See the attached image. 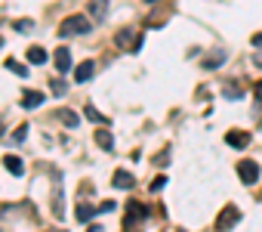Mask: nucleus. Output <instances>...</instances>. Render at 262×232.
Wrapping results in <instances>:
<instances>
[{
	"label": "nucleus",
	"mask_w": 262,
	"mask_h": 232,
	"mask_svg": "<svg viewBox=\"0 0 262 232\" xmlns=\"http://www.w3.org/2000/svg\"><path fill=\"white\" fill-rule=\"evenodd\" d=\"M253 93H256V99H262V81H256V87H253Z\"/></svg>",
	"instance_id": "24"
},
{
	"label": "nucleus",
	"mask_w": 262,
	"mask_h": 232,
	"mask_svg": "<svg viewBox=\"0 0 262 232\" xmlns=\"http://www.w3.org/2000/svg\"><path fill=\"white\" fill-rule=\"evenodd\" d=\"M111 186L114 189H129V186H133V173H129V170H114Z\"/></svg>",
	"instance_id": "7"
},
{
	"label": "nucleus",
	"mask_w": 262,
	"mask_h": 232,
	"mask_svg": "<svg viewBox=\"0 0 262 232\" xmlns=\"http://www.w3.org/2000/svg\"><path fill=\"white\" fill-rule=\"evenodd\" d=\"M225 143H228L231 149H247V146H250V133H247V130H228V133H225Z\"/></svg>",
	"instance_id": "5"
},
{
	"label": "nucleus",
	"mask_w": 262,
	"mask_h": 232,
	"mask_svg": "<svg viewBox=\"0 0 262 232\" xmlns=\"http://www.w3.org/2000/svg\"><path fill=\"white\" fill-rule=\"evenodd\" d=\"M50 232H65V229H50Z\"/></svg>",
	"instance_id": "27"
},
{
	"label": "nucleus",
	"mask_w": 262,
	"mask_h": 232,
	"mask_svg": "<svg viewBox=\"0 0 262 232\" xmlns=\"http://www.w3.org/2000/svg\"><path fill=\"white\" fill-rule=\"evenodd\" d=\"M93 210H99V207H90V204H77V220H80V223H90Z\"/></svg>",
	"instance_id": "15"
},
{
	"label": "nucleus",
	"mask_w": 262,
	"mask_h": 232,
	"mask_svg": "<svg viewBox=\"0 0 262 232\" xmlns=\"http://www.w3.org/2000/svg\"><path fill=\"white\" fill-rule=\"evenodd\" d=\"M237 177H241V183L253 186V183L259 180V164H256L253 158H244V161L237 164Z\"/></svg>",
	"instance_id": "3"
},
{
	"label": "nucleus",
	"mask_w": 262,
	"mask_h": 232,
	"mask_svg": "<svg viewBox=\"0 0 262 232\" xmlns=\"http://www.w3.org/2000/svg\"><path fill=\"white\" fill-rule=\"evenodd\" d=\"M7 68H10V71H16L19 78H25V74H28V68H25V65H19L16 59H7Z\"/></svg>",
	"instance_id": "17"
},
{
	"label": "nucleus",
	"mask_w": 262,
	"mask_h": 232,
	"mask_svg": "<svg viewBox=\"0 0 262 232\" xmlns=\"http://www.w3.org/2000/svg\"><path fill=\"white\" fill-rule=\"evenodd\" d=\"M231 84H234V81H231ZM231 84H228V87H222V93H225L228 99H241V90H237V87H231Z\"/></svg>",
	"instance_id": "20"
},
{
	"label": "nucleus",
	"mask_w": 262,
	"mask_h": 232,
	"mask_svg": "<svg viewBox=\"0 0 262 232\" xmlns=\"http://www.w3.org/2000/svg\"><path fill=\"white\" fill-rule=\"evenodd\" d=\"M96 143H99V149H105V152H111V149H114V140H111V133H108V130H99V133H96Z\"/></svg>",
	"instance_id": "13"
},
{
	"label": "nucleus",
	"mask_w": 262,
	"mask_h": 232,
	"mask_svg": "<svg viewBox=\"0 0 262 232\" xmlns=\"http://www.w3.org/2000/svg\"><path fill=\"white\" fill-rule=\"evenodd\" d=\"M237 220H241V207H234V204L222 207V214L216 217V232H228Z\"/></svg>",
	"instance_id": "2"
},
{
	"label": "nucleus",
	"mask_w": 262,
	"mask_h": 232,
	"mask_svg": "<svg viewBox=\"0 0 262 232\" xmlns=\"http://www.w3.org/2000/svg\"><path fill=\"white\" fill-rule=\"evenodd\" d=\"M25 56H28V62H31V65H43V62L50 59V53H47L43 47H28V53H25Z\"/></svg>",
	"instance_id": "10"
},
{
	"label": "nucleus",
	"mask_w": 262,
	"mask_h": 232,
	"mask_svg": "<svg viewBox=\"0 0 262 232\" xmlns=\"http://www.w3.org/2000/svg\"><path fill=\"white\" fill-rule=\"evenodd\" d=\"M93 74H96V65H93V59H86V62H80V65L74 68V81H77V84H86Z\"/></svg>",
	"instance_id": "6"
},
{
	"label": "nucleus",
	"mask_w": 262,
	"mask_h": 232,
	"mask_svg": "<svg viewBox=\"0 0 262 232\" xmlns=\"http://www.w3.org/2000/svg\"><path fill=\"white\" fill-rule=\"evenodd\" d=\"M59 34H62V37H68V34H90V19H86V16H68V19L62 22Z\"/></svg>",
	"instance_id": "1"
},
{
	"label": "nucleus",
	"mask_w": 262,
	"mask_h": 232,
	"mask_svg": "<svg viewBox=\"0 0 262 232\" xmlns=\"http://www.w3.org/2000/svg\"><path fill=\"white\" fill-rule=\"evenodd\" d=\"M117 47H123V50H142V34H136V31H120L117 34Z\"/></svg>",
	"instance_id": "4"
},
{
	"label": "nucleus",
	"mask_w": 262,
	"mask_h": 232,
	"mask_svg": "<svg viewBox=\"0 0 262 232\" xmlns=\"http://www.w3.org/2000/svg\"><path fill=\"white\" fill-rule=\"evenodd\" d=\"M167 186V177H155V183H151V192H161Z\"/></svg>",
	"instance_id": "22"
},
{
	"label": "nucleus",
	"mask_w": 262,
	"mask_h": 232,
	"mask_svg": "<svg viewBox=\"0 0 262 232\" xmlns=\"http://www.w3.org/2000/svg\"><path fill=\"white\" fill-rule=\"evenodd\" d=\"M253 47H262V34H253Z\"/></svg>",
	"instance_id": "25"
},
{
	"label": "nucleus",
	"mask_w": 262,
	"mask_h": 232,
	"mask_svg": "<svg viewBox=\"0 0 262 232\" xmlns=\"http://www.w3.org/2000/svg\"><path fill=\"white\" fill-rule=\"evenodd\" d=\"M4 167H7L13 177H22V173H25V164H22V158H16V155H4Z\"/></svg>",
	"instance_id": "8"
},
{
	"label": "nucleus",
	"mask_w": 262,
	"mask_h": 232,
	"mask_svg": "<svg viewBox=\"0 0 262 232\" xmlns=\"http://www.w3.org/2000/svg\"><path fill=\"white\" fill-rule=\"evenodd\" d=\"M56 68H59L62 74L71 68V53H68V47H59V50H56Z\"/></svg>",
	"instance_id": "11"
},
{
	"label": "nucleus",
	"mask_w": 262,
	"mask_h": 232,
	"mask_svg": "<svg viewBox=\"0 0 262 232\" xmlns=\"http://www.w3.org/2000/svg\"><path fill=\"white\" fill-rule=\"evenodd\" d=\"M151 4H155V0H151Z\"/></svg>",
	"instance_id": "29"
},
{
	"label": "nucleus",
	"mask_w": 262,
	"mask_h": 232,
	"mask_svg": "<svg viewBox=\"0 0 262 232\" xmlns=\"http://www.w3.org/2000/svg\"><path fill=\"white\" fill-rule=\"evenodd\" d=\"M62 121H65L68 127H77V114H74V111H62Z\"/></svg>",
	"instance_id": "21"
},
{
	"label": "nucleus",
	"mask_w": 262,
	"mask_h": 232,
	"mask_svg": "<svg viewBox=\"0 0 262 232\" xmlns=\"http://www.w3.org/2000/svg\"><path fill=\"white\" fill-rule=\"evenodd\" d=\"M225 59H222V53H210L207 59H204V68H219Z\"/></svg>",
	"instance_id": "16"
},
{
	"label": "nucleus",
	"mask_w": 262,
	"mask_h": 232,
	"mask_svg": "<svg viewBox=\"0 0 262 232\" xmlns=\"http://www.w3.org/2000/svg\"><path fill=\"white\" fill-rule=\"evenodd\" d=\"M90 16H93V22H102L108 16V0H93V4H90Z\"/></svg>",
	"instance_id": "9"
},
{
	"label": "nucleus",
	"mask_w": 262,
	"mask_h": 232,
	"mask_svg": "<svg viewBox=\"0 0 262 232\" xmlns=\"http://www.w3.org/2000/svg\"><path fill=\"white\" fill-rule=\"evenodd\" d=\"M31 28H34L31 19H16V31H31Z\"/></svg>",
	"instance_id": "19"
},
{
	"label": "nucleus",
	"mask_w": 262,
	"mask_h": 232,
	"mask_svg": "<svg viewBox=\"0 0 262 232\" xmlns=\"http://www.w3.org/2000/svg\"><path fill=\"white\" fill-rule=\"evenodd\" d=\"M53 93L62 96V93H65V84H62V81H53Z\"/></svg>",
	"instance_id": "23"
},
{
	"label": "nucleus",
	"mask_w": 262,
	"mask_h": 232,
	"mask_svg": "<svg viewBox=\"0 0 262 232\" xmlns=\"http://www.w3.org/2000/svg\"><path fill=\"white\" fill-rule=\"evenodd\" d=\"M37 105H43V93L25 90V93H22V108H37Z\"/></svg>",
	"instance_id": "12"
},
{
	"label": "nucleus",
	"mask_w": 262,
	"mask_h": 232,
	"mask_svg": "<svg viewBox=\"0 0 262 232\" xmlns=\"http://www.w3.org/2000/svg\"><path fill=\"white\" fill-rule=\"evenodd\" d=\"M86 232H105V229H102V226H96V223H93V226H90V229H86Z\"/></svg>",
	"instance_id": "26"
},
{
	"label": "nucleus",
	"mask_w": 262,
	"mask_h": 232,
	"mask_svg": "<svg viewBox=\"0 0 262 232\" xmlns=\"http://www.w3.org/2000/svg\"><path fill=\"white\" fill-rule=\"evenodd\" d=\"M25 137H28V124H19V127L13 130V143H22Z\"/></svg>",
	"instance_id": "18"
},
{
	"label": "nucleus",
	"mask_w": 262,
	"mask_h": 232,
	"mask_svg": "<svg viewBox=\"0 0 262 232\" xmlns=\"http://www.w3.org/2000/svg\"><path fill=\"white\" fill-rule=\"evenodd\" d=\"M83 114H86V118H90V121H96V124H108V118H105V114H102V111H96L93 105H86V111H83Z\"/></svg>",
	"instance_id": "14"
},
{
	"label": "nucleus",
	"mask_w": 262,
	"mask_h": 232,
	"mask_svg": "<svg viewBox=\"0 0 262 232\" xmlns=\"http://www.w3.org/2000/svg\"><path fill=\"white\" fill-rule=\"evenodd\" d=\"M0 47H4V37H0Z\"/></svg>",
	"instance_id": "28"
}]
</instances>
